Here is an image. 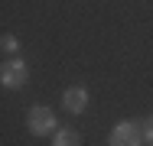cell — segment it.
<instances>
[{"label": "cell", "instance_id": "cell-1", "mask_svg": "<svg viewBox=\"0 0 153 146\" xmlns=\"http://www.w3.org/2000/svg\"><path fill=\"white\" fill-rule=\"evenodd\" d=\"M108 146H143V133H140V127H137V123L121 120V123L111 130Z\"/></svg>", "mask_w": 153, "mask_h": 146}, {"label": "cell", "instance_id": "cell-2", "mask_svg": "<svg viewBox=\"0 0 153 146\" xmlns=\"http://www.w3.org/2000/svg\"><path fill=\"white\" fill-rule=\"evenodd\" d=\"M52 130H56V117H52V111L42 107V104H36V107L30 111V133L46 136V133H52Z\"/></svg>", "mask_w": 153, "mask_h": 146}, {"label": "cell", "instance_id": "cell-3", "mask_svg": "<svg viewBox=\"0 0 153 146\" xmlns=\"http://www.w3.org/2000/svg\"><path fill=\"white\" fill-rule=\"evenodd\" d=\"M0 81H3V88H23L26 85V65L23 62H7L0 68Z\"/></svg>", "mask_w": 153, "mask_h": 146}, {"label": "cell", "instance_id": "cell-4", "mask_svg": "<svg viewBox=\"0 0 153 146\" xmlns=\"http://www.w3.org/2000/svg\"><path fill=\"white\" fill-rule=\"evenodd\" d=\"M62 104H65L68 114H82V111L88 107V91H85L82 85H72L65 94H62Z\"/></svg>", "mask_w": 153, "mask_h": 146}, {"label": "cell", "instance_id": "cell-5", "mask_svg": "<svg viewBox=\"0 0 153 146\" xmlns=\"http://www.w3.org/2000/svg\"><path fill=\"white\" fill-rule=\"evenodd\" d=\"M82 140H78V133L75 130H56V140H52V146H78Z\"/></svg>", "mask_w": 153, "mask_h": 146}, {"label": "cell", "instance_id": "cell-6", "mask_svg": "<svg viewBox=\"0 0 153 146\" xmlns=\"http://www.w3.org/2000/svg\"><path fill=\"white\" fill-rule=\"evenodd\" d=\"M3 49H7V52H16V49H20V42H16V36H13V32H7V36H3Z\"/></svg>", "mask_w": 153, "mask_h": 146}, {"label": "cell", "instance_id": "cell-7", "mask_svg": "<svg viewBox=\"0 0 153 146\" xmlns=\"http://www.w3.org/2000/svg\"><path fill=\"white\" fill-rule=\"evenodd\" d=\"M143 133H147V140H150V143H153V117H150V120H147V123H143Z\"/></svg>", "mask_w": 153, "mask_h": 146}]
</instances>
